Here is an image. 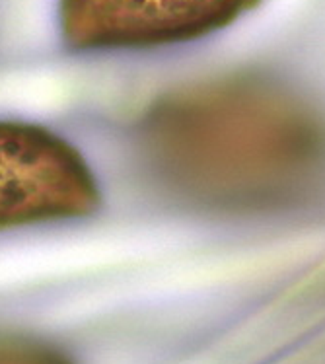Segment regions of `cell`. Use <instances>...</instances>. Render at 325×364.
I'll return each mask as SVG.
<instances>
[{
	"label": "cell",
	"instance_id": "obj_4",
	"mask_svg": "<svg viewBox=\"0 0 325 364\" xmlns=\"http://www.w3.org/2000/svg\"><path fill=\"white\" fill-rule=\"evenodd\" d=\"M0 364H73L59 350L28 339H0Z\"/></svg>",
	"mask_w": 325,
	"mask_h": 364
},
{
	"label": "cell",
	"instance_id": "obj_2",
	"mask_svg": "<svg viewBox=\"0 0 325 364\" xmlns=\"http://www.w3.org/2000/svg\"><path fill=\"white\" fill-rule=\"evenodd\" d=\"M100 191L88 162L60 134L0 119V230L94 213Z\"/></svg>",
	"mask_w": 325,
	"mask_h": 364
},
{
	"label": "cell",
	"instance_id": "obj_1",
	"mask_svg": "<svg viewBox=\"0 0 325 364\" xmlns=\"http://www.w3.org/2000/svg\"><path fill=\"white\" fill-rule=\"evenodd\" d=\"M141 146L168 191L213 210L282 208L325 179V115L259 75L166 94L142 119Z\"/></svg>",
	"mask_w": 325,
	"mask_h": 364
},
{
	"label": "cell",
	"instance_id": "obj_3",
	"mask_svg": "<svg viewBox=\"0 0 325 364\" xmlns=\"http://www.w3.org/2000/svg\"><path fill=\"white\" fill-rule=\"evenodd\" d=\"M263 0H60L63 38L80 51L154 49L226 30Z\"/></svg>",
	"mask_w": 325,
	"mask_h": 364
}]
</instances>
